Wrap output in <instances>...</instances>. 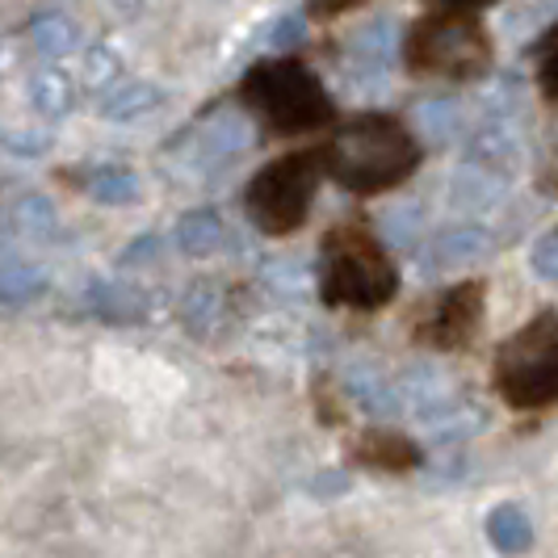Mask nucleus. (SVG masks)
Listing matches in <instances>:
<instances>
[{"mask_svg": "<svg viewBox=\"0 0 558 558\" xmlns=\"http://www.w3.org/2000/svg\"><path fill=\"white\" fill-rule=\"evenodd\" d=\"M143 256H160V240L156 235H143L131 248L122 252V265H143Z\"/></svg>", "mask_w": 558, "mask_h": 558, "instance_id": "nucleus-35", "label": "nucleus"}, {"mask_svg": "<svg viewBox=\"0 0 558 558\" xmlns=\"http://www.w3.org/2000/svg\"><path fill=\"white\" fill-rule=\"evenodd\" d=\"M496 391L512 408H546L558 399V315L542 311L496 357Z\"/></svg>", "mask_w": 558, "mask_h": 558, "instance_id": "nucleus-4", "label": "nucleus"}, {"mask_svg": "<svg viewBox=\"0 0 558 558\" xmlns=\"http://www.w3.org/2000/svg\"><path fill=\"white\" fill-rule=\"evenodd\" d=\"M420 227H424V219H420L416 206H395L391 215L383 219V240H387L391 248H412Z\"/></svg>", "mask_w": 558, "mask_h": 558, "instance_id": "nucleus-30", "label": "nucleus"}, {"mask_svg": "<svg viewBox=\"0 0 558 558\" xmlns=\"http://www.w3.org/2000/svg\"><path fill=\"white\" fill-rule=\"evenodd\" d=\"M47 294V274L29 260H0V307H22Z\"/></svg>", "mask_w": 558, "mask_h": 558, "instance_id": "nucleus-22", "label": "nucleus"}, {"mask_svg": "<svg viewBox=\"0 0 558 558\" xmlns=\"http://www.w3.org/2000/svg\"><path fill=\"white\" fill-rule=\"evenodd\" d=\"M466 160L512 181L525 168V135L517 126V113H492L466 143Z\"/></svg>", "mask_w": 558, "mask_h": 558, "instance_id": "nucleus-8", "label": "nucleus"}, {"mask_svg": "<svg viewBox=\"0 0 558 558\" xmlns=\"http://www.w3.org/2000/svg\"><path fill=\"white\" fill-rule=\"evenodd\" d=\"M324 303L332 307H353V311H374L387 307L399 290V274L387 248L365 231V227H336L324 240Z\"/></svg>", "mask_w": 558, "mask_h": 558, "instance_id": "nucleus-2", "label": "nucleus"}, {"mask_svg": "<svg viewBox=\"0 0 558 558\" xmlns=\"http://www.w3.org/2000/svg\"><path fill=\"white\" fill-rule=\"evenodd\" d=\"M84 194L106 202V206H131V202H140L143 181L135 168L101 165V168H93V172H84Z\"/></svg>", "mask_w": 558, "mask_h": 558, "instance_id": "nucleus-19", "label": "nucleus"}, {"mask_svg": "<svg viewBox=\"0 0 558 558\" xmlns=\"http://www.w3.org/2000/svg\"><path fill=\"white\" fill-rule=\"evenodd\" d=\"M29 101L43 118H63L76 106V84L63 68H47V72H38L29 81Z\"/></svg>", "mask_w": 558, "mask_h": 558, "instance_id": "nucleus-24", "label": "nucleus"}, {"mask_svg": "<svg viewBox=\"0 0 558 558\" xmlns=\"http://www.w3.org/2000/svg\"><path fill=\"white\" fill-rule=\"evenodd\" d=\"M408 63L412 72L449 76V81H475L492 68V38L475 17L462 9H449L441 17L416 22L408 38Z\"/></svg>", "mask_w": 558, "mask_h": 558, "instance_id": "nucleus-5", "label": "nucleus"}, {"mask_svg": "<svg viewBox=\"0 0 558 558\" xmlns=\"http://www.w3.org/2000/svg\"><path fill=\"white\" fill-rule=\"evenodd\" d=\"M555 4H558V0H555Z\"/></svg>", "mask_w": 558, "mask_h": 558, "instance_id": "nucleus-40", "label": "nucleus"}, {"mask_svg": "<svg viewBox=\"0 0 558 558\" xmlns=\"http://www.w3.org/2000/svg\"><path fill=\"white\" fill-rule=\"evenodd\" d=\"M0 143H4L13 156H43V151L51 147V135H47V131H26V126L17 131V126H13V131H0Z\"/></svg>", "mask_w": 558, "mask_h": 558, "instance_id": "nucleus-31", "label": "nucleus"}, {"mask_svg": "<svg viewBox=\"0 0 558 558\" xmlns=\"http://www.w3.org/2000/svg\"><path fill=\"white\" fill-rule=\"evenodd\" d=\"M344 387H349V399H353L362 412H369V416L387 420L403 412V403H399V383H387L378 369H349V374H344Z\"/></svg>", "mask_w": 558, "mask_h": 558, "instance_id": "nucleus-18", "label": "nucleus"}, {"mask_svg": "<svg viewBox=\"0 0 558 558\" xmlns=\"http://www.w3.org/2000/svg\"><path fill=\"white\" fill-rule=\"evenodd\" d=\"M478 319H483V281H462V286L446 290L433 303V311L420 319L416 340L428 349L453 353V349H466L475 340Z\"/></svg>", "mask_w": 558, "mask_h": 558, "instance_id": "nucleus-7", "label": "nucleus"}, {"mask_svg": "<svg viewBox=\"0 0 558 558\" xmlns=\"http://www.w3.org/2000/svg\"><path fill=\"white\" fill-rule=\"evenodd\" d=\"M530 265H533V274H537V278L558 281V231H550V235H542V240L533 244Z\"/></svg>", "mask_w": 558, "mask_h": 558, "instance_id": "nucleus-32", "label": "nucleus"}, {"mask_svg": "<svg viewBox=\"0 0 558 558\" xmlns=\"http://www.w3.org/2000/svg\"><path fill=\"white\" fill-rule=\"evenodd\" d=\"M118 76H122V56L113 47H106V43L88 47V56H84V84L106 93L110 84H118Z\"/></svg>", "mask_w": 558, "mask_h": 558, "instance_id": "nucleus-29", "label": "nucleus"}, {"mask_svg": "<svg viewBox=\"0 0 558 558\" xmlns=\"http://www.w3.org/2000/svg\"><path fill=\"white\" fill-rule=\"evenodd\" d=\"M165 106V88L147 81H122L110 84L106 97H101V118L110 122H140L147 113H156Z\"/></svg>", "mask_w": 558, "mask_h": 558, "instance_id": "nucleus-14", "label": "nucleus"}, {"mask_svg": "<svg viewBox=\"0 0 558 558\" xmlns=\"http://www.w3.org/2000/svg\"><path fill=\"white\" fill-rule=\"evenodd\" d=\"M303 34H307L303 17H299V13H290V17H278V22H274V29H269V43L286 51V47H299V43H303Z\"/></svg>", "mask_w": 558, "mask_h": 558, "instance_id": "nucleus-34", "label": "nucleus"}, {"mask_svg": "<svg viewBox=\"0 0 558 558\" xmlns=\"http://www.w3.org/2000/svg\"><path fill=\"white\" fill-rule=\"evenodd\" d=\"M260 278L265 286L281 294V299H303L311 290V269L303 260H294V256H274L265 269H260Z\"/></svg>", "mask_w": 558, "mask_h": 558, "instance_id": "nucleus-27", "label": "nucleus"}, {"mask_svg": "<svg viewBox=\"0 0 558 558\" xmlns=\"http://www.w3.org/2000/svg\"><path fill=\"white\" fill-rule=\"evenodd\" d=\"M223 307H227L223 281H215V278L194 281V286L181 294V324H185V332L210 336L223 324Z\"/></svg>", "mask_w": 558, "mask_h": 558, "instance_id": "nucleus-15", "label": "nucleus"}, {"mask_svg": "<svg viewBox=\"0 0 558 558\" xmlns=\"http://www.w3.org/2000/svg\"><path fill=\"white\" fill-rule=\"evenodd\" d=\"M424 428L433 441L441 446H458V441H471L487 428V408L478 399H466V395H453L446 403H437L433 412H424Z\"/></svg>", "mask_w": 558, "mask_h": 558, "instance_id": "nucleus-11", "label": "nucleus"}, {"mask_svg": "<svg viewBox=\"0 0 558 558\" xmlns=\"http://www.w3.org/2000/svg\"><path fill=\"white\" fill-rule=\"evenodd\" d=\"M252 140H256V131H252V122L244 113H223L202 131L197 156H202V165H231V160H240L248 151Z\"/></svg>", "mask_w": 558, "mask_h": 558, "instance_id": "nucleus-13", "label": "nucleus"}, {"mask_svg": "<svg viewBox=\"0 0 558 558\" xmlns=\"http://www.w3.org/2000/svg\"><path fill=\"white\" fill-rule=\"evenodd\" d=\"M537 81H542V88L550 93V97H558V29L542 43V63H537Z\"/></svg>", "mask_w": 558, "mask_h": 558, "instance_id": "nucleus-33", "label": "nucleus"}, {"mask_svg": "<svg viewBox=\"0 0 558 558\" xmlns=\"http://www.w3.org/2000/svg\"><path fill=\"white\" fill-rule=\"evenodd\" d=\"M437 4H446V9H462V13H475V9L496 4V0H437Z\"/></svg>", "mask_w": 558, "mask_h": 558, "instance_id": "nucleus-37", "label": "nucleus"}, {"mask_svg": "<svg viewBox=\"0 0 558 558\" xmlns=\"http://www.w3.org/2000/svg\"><path fill=\"white\" fill-rule=\"evenodd\" d=\"M244 101L260 113V122L278 135L315 131L332 118V97L324 93V81L311 72L303 59H269L256 63L244 84Z\"/></svg>", "mask_w": 558, "mask_h": 558, "instance_id": "nucleus-3", "label": "nucleus"}, {"mask_svg": "<svg viewBox=\"0 0 558 558\" xmlns=\"http://www.w3.org/2000/svg\"><path fill=\"white\" fill-rule=\"evenodd\" d=\"M487 537H492V546L504 550V555L530 550L533 525H530V517H525V508H517V504H496V508L487 512Z\"/></svg>", "mask_w": 558, "mask_h": 558, "instance_id": "nucleus-23", "label": "nucleus"}, {"mask_svg": "<svg viewBox=\"0 0 558 558\" xmlns=\"http://www.w3.org/2000/svg\"><path fill=\"white\" fill-rule=\"evenodd\" d=\"M353 458H362L365 466H378V471H412L420 466V449L416 441H408L403 433H391V428H374L365 433Z\"/></svg>", "mask_w": 558, "mask_h": 558, "instance_id": "nucleus-16", "label": "nucleus"}, {"mask_svg": "<svg viewBox=\"0 0 558 558\" xmlns=\"http://www.w3.org/2000/svg\"><path fill=\"white\" fill-rule=\"evenodd\" d=\"M227 240V223L219 219V210H190V215H181V223H177V244L185 256H210V252H219Z\"/></svg>", "mask_w": 558, "mask_h": 558, "instance_id": "nucleus-20", "label": "nucleus"}, {"mask_svg": "<svg viewBox=\"0 0 558 558\" xmlns=\"http://www.w3.org/2000/svg\"><path fill=\"white\" fill-rule=\"evenodd\" d=\"M84 303L97 319H106L113 328H135L151 315V294L135 281H97Z\"/></svg>", "mask_w": 558, "mask_h": 558, "instance_id": "nucleus-10", "label": "nucleus"}, {"mask_svg": "<svg viewBox=\"0 0 558 558\" xmlns=\"http://www.w3.org/2000/svg\"><path fill=\"white\" fill-rule=\"evenodd\" d=\"M391 59H395V26L391 22H369V26H362L349 38V47H344V72L365 81V76L387 72Z\"/></svg>", "mask_w": 558, "mask_h": 558, "instance_id": "nucleus-12", "label": "nucleus"}, {"mask_svg": "<svg viewBox=\"0 0 558 558\" xmlns=\"http://www.w3.org/2000/svg\"><path fill=\"white\" fill-rule=\"evenodd\" d=\"M29 43H34V51L43 59H63L76 51L81 29H76L72 17H63V13H43V17L29 22Z\"/></svg>", "mask_w": 558, "mask_h": 558, "instance_id": "nucleus-25", "label": "nucleus"}, {"mask_svg": "<svg viewBox=\"0 0 558 558\" xmlns=\"http://www.w3.org/2000/svg\"><path fill=\"white\" fill-rule=\"evenodd\" d=\"M453 383H449L441 369H412L403 383H399V403H403V412H416V416H424V412H433L437 403H446V399H453Z\"/></svg>", "mask_w": 558, "mask_h": 558, "instance_id": "nucleus-21", "label": "nucleus"}, {"mask_svg": "<svg viewBox=\"0 0 558 558\" xmlns=\"http://www.w3.org/2000/svg\"><path fill=\"white\" fill-rule=\"evenodd\" d=\"M13 223H17V231H26V235H51L59 223V215L43 194H29L13 206Z\"/></svg>", "mask_w": 558, "mask_h": 558, "instance_id": "nucleus-28", "label": "nucleus"}, {"mask_svg": "<svg viewBox=\"0 0 558 558\" xmlns=\"http://www.w3.org/2000/svg\"><path fill=\"white\" fill-rule=\"evenodd\" d=\"M0 68H4V51H0Z\"/></svg>", "mask_w": 558, "mask_h": 558, "instance_id": "nucleus-39", "label": "nucleus"}, {"mask_svg": "<svg viewBox=\"0 0 558 558\" xmlns=\"http://www.w3.org/2000/svg\"><path fill=\"white\" fill-rule=\"evenodd\" d=\"M416 122L428 143H449L453 135H458V126H462V106H458L453 97L424 101V106L416 110Z\"/></svg>", "mask_w": 558, "mask_h": 558, "instance_id": "nucleus-26", "label": "nucleus"}, {"mask_svg": "<svg viewBox=\"0 0 558 558\" xmlns=\"http://www.w3.org/2000/svg\"><path fill=\"white\" fill-rule=\"evenodd\" d=\"M353 4H362V0H315V4H311V13H319V17H336V13H349Z\"/></svg>", "mask_w": 558, "mask_h": 558, "instance_id": "nucleus-36", "label": "nucleus"}, {"mask_svg": "<svg viewBox=\"0 0 558 558\" xmlns=\"http://www.w3.org/2000/svg\"><path fill=\"white\" fill-rule=\"evenodd\" d=\"M504 177H496V172H487V168H478V165H466L453 172V181H449V197H453V206L458 210H492L496 202H500L504 194Z\"/></svg>", "mask_w": 558, "mask_h": 558, "instance_id": "nucleus-17", "label": "nucleus"}, {"mask_svg": "<svg viewBox=\"0 0 558 558\" xmlns=\"http://www.w3.org/2000/svg\"><path fill=\"white\" fill-rule=\"evenodd\" d=\"M492 252H496V240L478 223L446 227V231L424 248L420 269H424V274H449V269H466V265H475V260H487Z\"/></svg>", "mask_w": 558, "mask_h": 558, "instance_id": "nucleus-9", "label": "nucleus"}, {"mask_svg": "<svg viewBox=\"0 0 558 558\" xmlns=\"http://www.w3.org/2000/svg\"><path fill=\"white\" fill-rule=\"evenodd\" d=\"M319 156L294 151L265 165L248 181V219L269 235H290L307 223V210L319 190Z\"/></svg>", "mask_w": 558, "mask_h": 558, "instance_id": "nucleus-6", "label": "nucleus"}, {"mask_svg": "<svg viewBox=\"0 0 558 558\" xmlns=\"http://www.w3.org/2000/svg\"><path fill=\"white\" fill-rule=\"evenodd\" d=\"M349 487V478L344 475H324V478H315V492H344Z\"/></svg>", "mask_w": 558, "mask_h": 558, "instance_id": "nucleus-38", "label": "nucleus"}, {"mask_svg": "<svg viewBox=\"0 0 558 558\" xmlns=\"http://www.w3.org/2000/svg\"><path fill=\"white\" fill-rule=\"evenodd\" d=\"M324 160L344 190L383 194L416 172L420 143L403 122H395L387 113H362L336 131Z\"/></svg>", "mask_w": 558, "mask_h": 558, "instance_id": "nucleus-1", "label": "nucleus"}]
</instances>
